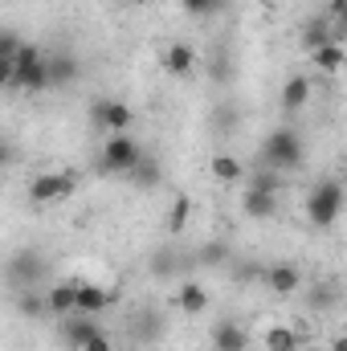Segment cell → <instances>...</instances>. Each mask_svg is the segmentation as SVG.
I'll return each mask as SVG.
<instances>
[{"label": "cell", "mask_w": 347, "mask_h": 351, "mask_svg": "<svg viewBox=\"0 0 347 351\" xmlns=\"http://www.w3.org/2000/svg\"><path fill=\"white\" fill-rule=\"evenodd\" d=\"M307 160V147H302V135L290 131V127H274L265 139H261V164L274 168V172H298Z\"/></svg>", "instance_id": "6da1fadb"}, {"label": "cell", "mask_w": 347, "mask_h": 351, "mask_svg": "<svg viewBox=\"0 0 347 351\" xmlns=\"http://www.w3.org/2000/svg\"><path fill=\"white\" fill-rule=\"evenodd\" d=\"M12 90H25V94L49 90V78H45V49H41V45L21 41V49L12 53Z\"/></svg>", "instance_id": "7a4b0ae2"}, {"label": "cell", "mask_w": 347, "mask_h": 351, "mask_svg": "<svg viewBox=\"0 0 347 351\" xmlns=\"http://www.w3.org/2000/svg\"><path fill=\"white\" fill-rule=\"evenodd\" d=\"M344 217V184L339 180H319L307 196V221L315 229H331Z\"/></svg>", "instance_id": "3957f363"}, {"label": "cell", "mask_w": 347, "mask_h": 351, "mask_svg": "<svg viewBox=\"0 0 347 351\" xmlns=\"http://www.w3.org/2000/svg\"><path fill=\"white\" fill-rule=\"evenodd\" d=\"M139 160H143V147H139V139H135L131 131H123V135H106L102 156H98V172L131 176V168H135Z\"/></svg>", "instance_id": "277c9868"}, {"label": "cell", "mask_w": 347, "mask_h": 351, "mask_svg": "<svg viewBox=\"0 0 347 351\" xmlns=\"http://www.w3.org/2000/svg\"><path fill=\"white\" fill-rule=\"evenodd\" d=\"M49 274V265L45 258L37 254V250H16L8 262H4V286L16 294V290H33V286H41V278Z\"/></svg>", "instance_id": "5b68a950"}, {"label": "cell", "mask_w": 347, "mask_h": 351, "mask_svg": "<svg viewBox=\"0 0 347 351\" xmlns=\"http://www.w3.org/2000/svg\"><path fill=\"white\" fill-rule=\"evenodd\" d=\"M74 188H78L74 172H37L25 184V196H29V204L49 208V204H62L66 196H74Z\"/></svg>", "instance_id": "8992f818"}, {"label": "cell", "mask_w": 347, "mask_h": 351, "mask_svg": "<svg viewBox=\"0 0 347 351\" xmlns=\"http://www.w3.org/2000/svg\"><path fill=\"white\" fill-rule=\"evenodd\" d=\"M90 123L102 127L106 135H123V131H131L135 110H131L127 102H119V98H94V102H90Z\"/></svg>", "instance_id": "52a82bcc"}, {"label": "cell", "mask_w": 347, "mask_h": 351, "mask_svg": "<svg viewBox=\"0 0 347 351\" xmlns=\"http://www.w3.org/2000/svg\"><path fill=\"white\" fill-rule=\"evenodd\" d=\"M78 74H82V66H78L74 53H66V49L45 53V78H49V90H70L74 82H78Z\"/></svg>", "instance_id": "ba28073f"}, {"label": "cell", "mask_w": 347, "mask_h": 351, "mask_svg": "<svg viewBox=\"0 0 347 351\" xmlns=\"http://www.w3.org/2000/svg\"><path fill=\"white\" fill-rule=\"evenodd\" d=\"M110 302H115V294L102 290L98 282H78V286H74V315H90V319H98Z\"/></svg>", "instance_id": "9c48e42d"}, {"label": "cell", "mask_w": 347, "mask_h": 351, "mask_svg": "<svg viewBox=\"0 0 347 351\" xmlns=\"http://www.w3.org/2000/svg\"><path fill=\"white\" fill-rule=\"evenodd\" d=\"M261 282H265L278 298H290V294L302 286V269L294 262H278V265H270V269H261Z\"/></svg>", "instance_id": "30bf717a"}, {"label": "cell", "mask_w": 347, "mask_h": 351, "mask_svg": "<svg viewBox=\"0 0 347 351\" xmlns=\"http://www.w3.org/2000/svg\"><path fill=\"white\" fill-rule=\"evenodd\" d=\"M311 94H315V86H311V78L307 74H290L286 82H282V94H278V106L286 110V114H298L307 102H311Z\"/></svg>", "instance_id": "8fae6325"}, {"label": "cell", "mask_w": 347, "mask_h": 351, "mask_svg": "<svg viewBox=\"0 0 347 351\" xmlns=\"http://www.w3.org/2000/svg\"><path fill=\"white\" fill-rule=\"evenodd\" d=\"M208 339H213V351H250V331L237 319H221Z\"/></svg>", "instance_id": "7c38bea8"}, {"label": "cell", "mask_w": 347, "mask_h": 351, "mask_svg": "<svg viewBox=\"0 0 347 351\" xmlns=\"http://www.w3.org/2000/svg\"><path fill=\"white\" fill-rule=\"evenodd\" d=\"M278 204H282L278 192H258V188H246V192H241V213H246L250 221H270V217H278Z\"/></svg>", "instance_id": "4fadbf2b"}, {"label": "cell", "mask_w": 347, "mask_h": 351, "mask_svg": "<svg viewBox=\"0 0 347 351\" xmlns=\"http://www.w3.org/2000/svg\"><path fill=\"white\" fill-rule=\"evenodd\" d=\"M74 286H78V278H62V282H53V286L45 290V315H53V319L74 315Z\"/></svg>", "instance_id": "5bb4252c"}, {"label": "cell", "mask_w": 347, "mask_h": 351, "mask_svg": "<svg viewBox=\"0 0 347 351\" xmlns=\"http://www.w3.org/2000/svg\"><path fill=\"white\" fill-rule=\"evenodd\" d=\"M164 70H168L172 78H192V70H196V49L184 45V41H168V45H164Z\"/></svg>", "instance_id": "9a60e30c"}, {"label": "cell", "mask_w": 347, "mask_h": 351, "mask_svg": "<svg viewBox=\"0 0 347 351\" xmlns=\"http://www.w3.org/2000/svg\"><path fill=\"white\" fill-rule=\"evenodd\" d=\"M176 306H180L184 315H204V311H208V290H204L200 282L184 278L180 290H176Z\"/></svg>", "instance_id": "2e32d148"}, {"label": "cell", "mask_w": 347, "mask_h": 351, "mask_svg": "<svg viewBox=\"0 0 347 351\" xmlns=\"http://www.w3.org/2000/svg\"><path fill=\"white\" fill-rule=\"evenodd\" d=\"M311 62H315V70H319V74H339V70H344V62H347L344 41L315 45V49H311Z\"/></svg>", "instance_id": "e0dca14e"}, {"label": "cell", "mask_w": 347, "mask_h": 351, "mask_svg": "<svg viewBox=\"0 0 347 351\" xmlns=\"http://www.w3.org/2000/svg\"><path fill=\"white\" fill-rule=\"evenodd\" d=\"M12 306H16V315L21 319H45V290H16L12 294Z\"/></svg>", "instance_id": "ac0fdd59"}, {"label": "cell", "mask_w": 347, "mask_h": 351, "mask_svg": "<svg viewBox=\"0 0 347 351\" xmlns=\"http://www.w3.org/2000/svg\"><path fill=\"white\" fill-rule=\"evenodd\" d=\"M180 254H176L172 245H164V250H156L152 258H147V269H152V278H160V282H168V278H176L180 274Z\"/></svg>", "instance_id": "d6986e66"}, {"label": "cell", "mask_w": 347, "mask_h": 351, "mask_svg": "<svg viewBox=\"0 0 347 351\" xmlns=\"http://www.w3.org/2000/svg\"><path fill=\"white\" fill-rule=\"evenodd\" d=\"M265 351H302V339H298V331H294V327L274 323V327L265 331Z\"/></svg>", "instance_id": "ffe728a7"}, {"label": "cell", "mask_w": 347, "mask_h": 351, "mask_svg": "<svg viewBox=\"0 0 347 351\" xmlns=\"http://www.w3.org/2000/svg\"><path fill=\"white\" fill-rule=\"evenodd\" d=\"M208 172L217 176L221 184H237V180H246V164L237 160V156H213V164H208Z\"/></svg>", "instance_id": "44dd1931"}, {"label": "cell", "mask_w": 347, "mask_h": 351, "mask_svg": "<svg viewBox=\"0 0 347 351\" xmlns=\"http://www.w3.org/2000/svg\"><path fill=\"white\" fill-rule=\"evenodd\" d=\"M246 188H258V192H286V176L274 172V168H258V172H250V184Z\"/></svg>", "instance_id": "7402d4cb"}, {"label": "cell", "mask_w": 347, "mask_h": 351, "mask_svg": "<svg viewBox=\"0 0 347 351\" xmlns=\"http://www.w3.org/2000/svg\"><path fill=\"white\" fill-rule=\"evenodd\" d=\"M131 180H135L139 188H156V184L164 180V168H160V160H147V156H143V160L131 168Z\"/></svg>", "instance_id": "603a6c76"}, {"label": "cell", "mask_w": 347, "mask_h": 351, "mask_svg": "<svg viewBox=\"0 0 347 351\" xmlns=\"http://www.w3.org/2000/svg\"><path fill=\"white\" fill-rule=\"evenodd\" d=\"M188 217H192V200H188V196H176V200H172V213H168V233H172V237H180V233H184Z\"/></svg>", "instance_id": "cb8c5ba5"}, {"label": "cell", "mask_w": 347, "mask_h": 351, "mask_svg": "<svg viewBox=\"0 0 347 351\" xmlns=\"http://www.w3.org/2000/svg\"><path fill=\"white\" fill-rule=\"evenodd\" d=\"M196 262H200V265H225V262H229V245H225V241L204 245V250L196 254Z\"/></svg>", "instance_id": "d4e9b609"}, {"label": "cell", "mask_w": 347, "mask_h": 351, "mask_svg": "<svg viewBox=\"0 0 347 351\" xmlns=\"http://www.w3.org/2000/svg\"><path fill=\"white\" fill-rule=\"evenodd\" d=\"M78 351H115V343H110V335H106V331L98 327V331H94L90 339H82V343H78Z\"/></svg>", "instance_id": "484cf974"}, {"label": "cell", "mask_w": 347, "mask_h": 351, "mask_svg": "<svg viewBox=\"0 0 347 351\" xmlns=\"http://www.w3.org/2000/svg\"><path fill=\"white\" fill-rule=\"evenodd\" d=\"M21 49V33H12V29H0V58H12Z\"/></svg>", "instance_id": "4316f807"}, {"label": "cell", "mask_w": 347, "mask_h": 351, "mask_svg": "<svg viewBox=\"0 0 347 351\" xmlns=\"http://www.w3.org/2000/svg\"><path fill=\"white\" fill-rule=\"evenodd\" d=\"M184 4V12H192V16H208L213 8H221V0H180Z\"/></svg>", "instance_id": "83f0119b"}, {"label": "cell", "mask_w": 347, "mask_h": 351, "mask_svg": "<svg viewBox=\"0 0 347 351\" xmlns=\"http://www.w3.org/2000/svg\"><path fill=\"white\" fill-rule=\"evenodd\" d=\"M12 86V58H0V90Z\"/></svg>", "instance_id": "f1b7e54d"}, {"label": "cell", "mask_w": 347, "mask_h": 351, "mask_svg": "<svg viewBox=\"0 0 347 351\" xmlns=\"http://www.w3.org/2000/svg\"><path fill=\"white\" fill-rule=\"evenodd\" d=\"M8 160H12V147H8V143H0V168H4Z\"/></svg>", "instance_id": "f546056e"}, {"label": "cell", "mask_w": 347, "mask_h": 351, "mask_svg": "<svg viewBox=\"0 0 347 351\" xmlns=\"http://www.w3.org/2000/svg\"><path fill=\"white\" fill-rule=\"evenodd\" d=\"M331 351H347V339H344V335H335V339H331Z\"/></svg>", "instance_id": "4dcf8cb0"}, {"label": "cell", "mask_w": 347, "mask_h": 351, "mask_svg": "<svg viewBox=\"0 0 347 351\" xmlns=\"http://www.w3.org/2000/svg\"><path fill=\"white\" fill-rule=\"evenodd\" d=\"M261 8H278V4H282V0H258Z\"/></svg>", "instance_id": "1f68e13d"}, {"label": "cell", "mask_w": 347, "mask_h": 351, "mask_svg": "<svg viewBox=\"0 0 347 351\" xmlns=\"http://www.w3.org/2000/svg\"><path fill=\"white\" fill-rule=\"evenodd\" d=\"M0 143H4V135H0Z\"/></svg>", "instance_id": "d6a6232c"}]
</instances>
